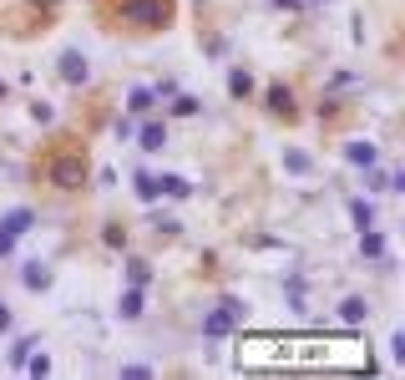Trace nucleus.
I'll list each match as a JSON object with an SVG mask.
<instances>
[{"label":"nucleus","mask_w":405,"mask_h":380,"mask_svg":"<svg viewBox=\"0 0 405 380\" xmlns=\"http://www.w3.org/2000/svg\"><path fill=\"white\" fill-rule=\"evenodd\" d=\"M228 92H233V97H239V101H243V97L253 92V76H248L243 66H233V71H228Z\"/></svg>","instance_id":"nucleus-17"},{"label":"nucleus","mask_w":405,"mask_h":380,"mask_svg":"<svg viewBox=\"0 0 405 380\" xmlns=\"http://www.w3.org/2000/svg\"><path fill=\"white\" fill-rule=\"evenodd\" d=\"M152 97H157V101H162V97H178V81H157Z\"/></svg>","instance_id":"nucleus-26"},{"label":"nucleus","mask_w":405,"mask_h":380,"mask_svg":"<svg viewBox=\"0 0 405 380\" xmlns=\"http://www.w3.org/2000/svg\"><path fill=\"white\" fill-rule=\"evenodd\" d=\"M350 218H355V228H375V203L350 198Z\"/></svg>","instance_id":"nucleus-15"},{"label":"nucleus","mask_w":405,"mask_h":380,"mask_svg":"<svg viewBox=\"0 0 405 380\" xmlns=\"http://www.w3.org/2000/svg\"><path fill=\"white\" fill-rule=\"evenodd\" d=\"M20 284H26V289H51V269L46 264H26V269H20Z\"/></svg>","instance_id":"nucleus-13"},{"label":"nucleus","mask_w":405,"mask_h":380,"mask_svg":"<svg viewBox=\"0 0 405 380\" xmlns=\"http://www.w3.org/2000/svg\"><path fill=\"white\" fill-rule=\"evenodd\" d=\"M46 183L61 188V193H76V188H87V147L61 142L56 153L46 157Z\"/></svg>","instance_id":"nucleus-1"},{"label":"nucleus","mask_w":405,"mask_h":380,"mask_svg":"<svg viewBox=\"0 0 405 380\" xmlns=\"http://www.w3.org/2000/svg\"><path fill=\"white\" fill-rule=\"evenodd\" d=\"M273 6H284V10H299V0H273Z\"/></svg>","instance_id":"nucleus-30"},{"label":"nucleus","mask_w":405,"mask_h":380,"mask_svg":"<svg viewBox=\"0 0 405 380\" xmlns=\"http://www.w3.org/2000/svg\"><path fill=\"white\" fill-rule=\"evenodd\" d=\"M87 76H92L87 56L81 51H61V81H66V87H87Z\"/></svg>","instance_id":"nucleus-3"},{"label":"nucleus","mask_w":405,"mask_h":380,"mask_svg":"<svg viewBox=\"0 0 405 380\" xmlns=\"http://www.w3.org/2000/svg\"><path fill=\"white\" fill-rule=\"evenodd\" d=\"M0 101H6V81H0Z\"/></svg>","instance_id":"nucleus-32"},{"label":"nucleus","mask_w":405,"mask_h":380,"mask_svg":"<svg viewBox=\"0 0 405 380\" xmlns=\"http://www.w3.org/2000/svg\"><path fill=\"white\" fill-rule=\"evenodd\" d=\"M132 183H137V198H142V203H152V198H162V193H157V178H152V173H137Z\"/></svg>","instance_id":"nucleus-20"},{"label":"nucleus","mask_w":405,"mask_h":380,"mask_svg":"<svg viewBox=\"0 0 405 380\" xmlns=\"http://www.w3.org/2000/svg\"><path fill=\"white\" fill-rule=\"evenodd\" d=\"M157 193H167V198H187V193H193V183L178 178V173H162V178H157Z\"/></svg>","instance_id":"nucleus-12"},{"label":"nucleus","mask_w":405,"mask_h":380,"mask_svg":"<svg viewBox=\"0 0 405 380\" xmlns=\"http://www.w3.org/2000/svg\"><path fill=\"white\" fill-rule=\"evenodd\" d=\"M10 248H15V239L6 234V228H0V259H6V253H10Z\"/></svg>","instance_id":"nucleus-28"},{"label":"nucleus","mask_w":405,"mask_h":380,"mask_svg":"<svg viewBox=\"0 0 405 380\" xmlns=\"http://www.w3.org/2000/svg\"><path fill=\"white\" fill-rule=\"evenodd\" d=\"M339 320H345V325H365V320H370V304L360 300V294H350V300L339 304Z\"/></svg>","instance_id":"nucleus-9"},{"label":"nucleus","mask_w":405,"mask_h":380,"mask_svg":"<svg viewBox=\"0 0 405 380\" xmlns=\"http://www.w3.org/2000/svg\"><path fill=\"white\" fill-rule=\"evenodd\" d=\"M6 330H10V309H6V304H0V335H6Z\"/></svg>","instance_id":"nucleus-29"},{"label":"nucleus","mask_w":405,"mask_h":380,"mask_svg":"<svg viewBox=\"0 0 405 380\" xmlns=\"http://www.w3.org/2000/svg\"><path fill=\"white\" fill-rule=\"evenodd\" d=\"M137 142H142V153H162V147H167V127L162 122H147L142 132H137Z\"/></svg>","instance_id":"nucleus-6"},{"label":"nucleus","mask_w":405,"mask_h":380,"mask_svg":"<svg viewBox=\"0 0 405 380\" xmlns=\"http://www.w3.org/2000/svg\"><path fill=\"white\" fill-rule=\"evenodd\" d=\"M345 157H350L355 167H375V162H380V147H375V142H350Z\"/></svg>","instance_id":"nucleus-8"},{"label":"nucleus","mask_w":405,"mask_h":380,"mask_svg":"<svg viewBox=\"0 0 405 380\" xmlns=\"http://www.w3.org/2000/svg\"><path fill=\"white\" fill-rule=\"evenodd\" d=\"M198 112H203L198 97H173V117H198Z\"/></svg>","instance_id":"nucleus-21"},{"label":"nucleus","mask_w":405,"mask_h":380,"mask_svg":"<svg viewBox=\"0 0 405 380\" xmlns=\"http://www.w3.org/2000/svg\"><path fill=\"white\" fill-rule=\"evenodd\" d=\"M233 325H239V320H233V314H228L223 304L213 309V314H203V335H208V340H223V335H228Z\"/></svg>","instance_id":"nucleus-4"},{"label":"nucleus","mask_w":405,"mask_h":380,"mask_svg":"<svg viewBox=\"0 0 405 380\" xmlns=\"http://www.w3.org/2000/svg\"><path fill=\"white\" fill-rule=\"evenodd\" d=\"M122 375H127V380H147V375H152V365H122Z\"/></svg>","instance_id":"nucleus-25"},{"label":"nucleus","mask_w":405,"mask_h":380,"mask_svg":"<svg viewBox=\"0 0 405 380\" xmlns=\"http://www.w3.org/2000/svg\"><path fill=\"white\" fill-rule=\"evenodd\" d=\"M31 350H36V340H31V335H20V340L10 345V365H15V370H26V360H31Z\"/></svg>","instance_id":"nucleus-18"},{"label":"nucleus","mask_w":405,"mask_h":380,"mask_svg":"<svg viewBox=\"0 0 405 380\" xmlns=\"http://www.w3.org/2000/svg\"><path fill=\"white\" fill-rule=\"evenodd\" d=\"M269 112H273V117H284V122L294 117V92H289V87H279V81L269 87Z\"/></svg>","instance_id":"nucleus-5"},{"label":"nucleus","mask_w":405,"mask_h":380,"mask_svg":"<svg viewBox=\"0 0 405 380\" xmlns=\"http://www.w3.org/2000/svg\"><path fill=\"white\" fill-rule=\"evenodd\" d=\"M112 15L132 31H162L173 26V0H112Z\"/></svg>","instance_id":"nucleus-2"},{"label":"nucleus","mask_w":405,"mask_h":380,"mask_svg":"<svg viewBox=\"0 0 405 380\" xmlns=\"http://www.w3.org/2000/svg\"><path fill=\"white\" fill-rule=\"evenodd\" d=\"M127 284L147 289V284H152V264H147V259H132V264H127Z\"/></svg>","instance_id":"nucleus-16"},{"label":"nucleus","mask_w":405,"mask_h":380,"mask_svg":"<svg viewBox=\"0 0 405 380\" xmlns=\"http://www.w3.org/2000/svg\"><path fill=\"white\" fill-rule=\"evenodd\" d=\"M152 228H157V234H178L183 223H178V218H162V213H157V218H152Z\"/></svg>","instance_id":"nucleus-23"},{"label":"nucleus","mask_w":405,"mask_h":380,"mask_svg":"<svg viewBox=\"0 0 405 380\" xmlns=\"http://www.w3.org/2000/svg\"><path fill=\"white\" fill-rule=\"evenodd\" d=\"M26 370H31V375H46V370H51V360H46V355H31Z\"/></svg>","instance_id":"nucleus-24"},{"label":"nucleus","mask_w":405,"mask_h":380,"mask_svg":"<svg viewBox=\"0 0 405 380\" xmlns=\"http://www.w3.org/2000/svg\"><path fill=\"white\" fill-rule=\"evenodd\" d=\"M31 117H36V122H51L56 112H51V101H36V107H31Z\"/></svg>","instance_id":"nucleus-27"},{"label":"nucleus","mask_w":405,"mask_h":380,"mask_svg":"<svg viewBox=\"0 0 405 380\" xmlns=\"http://www.w3.org/2000/svg\"><path fill=\"white\" fill-rule=\"evenodd\" d=\"M152 87H132V97H127V117H142V112H152Z\"/></svg>","instance_id":"nucleus-11"},{"label":"nucleus","mask_w":405,"mask_h":380,"mask_svg":"<svg viewBox=\"0 0 405 380\" xmlns=\"http://www.w3.org/2000/svg\"><path fill=\"white\" fill-rule=\"evenodd\" d=\"M101 244H106V248H122V244H127V228H122V223H106Z\"/></svg>","instance_id":"nucleus-22"},{"label":"nucleus","mask_w":405,"mask_h":380,"mask_svg":"<svg viewBox=\"0 0 405 380\" xmlns=\"http://www.w3.org/2000/svg\"><path fill=\"white\" fill-rule=\"evenodd\" d=\"M117 314H122V320H142V289H137V284L117 300Z\"/></svg>","instance_id":"nucleus-14"},{"label":"nucleus","mask_w":405,"mask_h":380,"mask_svg":"<svg viewBox=\"0 0 405 380\" xmlns=\"http://www.w3.org/2000/svg\"><path fill=\"white\" fill-rule=\"evenodd\" d=\"M299 6H329V0H299Z\"/></svg>","instance_id":"nucleus-31"},{"label":"nucleus","mask_w":405,"mask_h":380,"mask_svg":"<svg viewBox=\"0 0 405 380\" xmlns=\"http://www.w3.org/2000/svg\"><path fill=\"white\" fill-rule=\"evenodd\" d=\"M284 167L304 178V173H314V157H309V153H294V147H289V153H284Z\"/></svg>","instance_id":"nucleus-19"},{"label":"nucleus","mask_w":405,"mask_h":380,"mask_svg":"<svg viewBox=\"0 0 405 380\" xmlns=\"http://www.w3.org/2000/svg\"><path fill=\"white\" fill-rule=\"evenodd\" d=\"M36 223V213H31V208H10V213L6 218H0V228H6V234L10 239H20V234H26V228Z\"/></svg>","instance_id":"nucleus-7"},{"label":"nucleus","mask_w":405,"mask_h":380,"mask_svg":"<svg viewBox=\"0 0 405 380\" xmlns=\"http://www.w3.org/2000/svg\"><path fill=\"white\" fill-rule=\"evenodd\" d=\"M360 253H365V259H385V234H375V228H360Z\"/></svg>","instance_id":"nucleus-10"}]
</instances>
